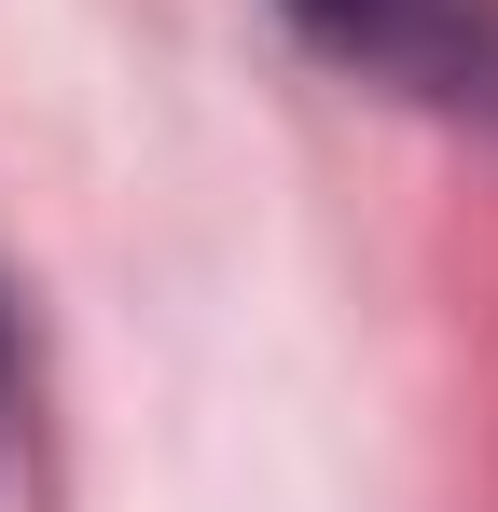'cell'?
Returning <instances> with one entry per match:
<instances>
[{
    "label": "cell",
    "instance_id": "6da1fadb",
    "mask_svg": "<svg viewBox=\"0 0 498 512\" xmlns=\"http://www.w3.org/2000/svg\"><path fill=\"white\" fill-rule=\"evenodd\" d=\"M319 42L402 70V84H471L485 70V0H291Z\"/></svg>",
    "mask_w": 498,
    "mask_h": 512
}]
</instances>
